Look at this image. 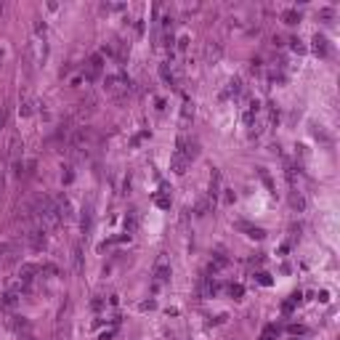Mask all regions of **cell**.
I'll return each instance as SVG.
<instances>
[{
    "label": "cell",
    "mask_w": 340,
    "mask_h": 340,
    "mask_svg": "<svg viewBox=\"0 0 340 340\" xmlns=\"http://www.w3.org/2000/svg\"><path fill=\"white\" fill-rule=\"evenodd\" d=\"M104 88H106V93H109V96L122 98V96L130 93V77L125 72H112V75L104 77Z\"/></svg>",
    "instance_id": "6da1fadb"
},
{
    "label": "cell",
    "mask_w": 340,
    "mask_h": 340,
    "mask_svg": "<svg viewBox=\"0 0 340 340\" xmlns=\"http://www.w3.org/2000/svg\"><path fill=\"white\" fill-rule=\"evenodd\" d=\"M160 75H162V80H165L170 88H178V85H181V64H175V61H165V64H160Z\"/></svg>",
    "instance_id": "7a4b0ae2"
},
{
    "label": "cell",
    "mask_w": 340,
    "mask_h": 340,
    "mask_svg": "<svg viewBox=\"0 0 340 340\" xmlns=\"http://www.w3.org/2000/svg\"><path fill=\"white\" fill-rule=\"evenodd\" d=\"M24 239H27V245L32 247V250H43V247H45V229L43 226L27 229L24 231Z\"/></svg>",
    "instance_id": "3957f363"
},
{
    "label": "cell",
    "mask_w": 340,
    "mask_h": 340,
    "mask_svg": "<svg viewBox=\"0 0 340 340\" xmlns=\"http://www.w3.org/2000/svg\"><path fill=\"white\" fill-rule=\"evenodd\" d=\"M45 53H48V48H45V40H43V37H35V40L29 43V59H32L35 67L45 61Z\"/></svg>",
    "instance_id": "277c9868"
},
{
    "label": "cell",
    "mask_w": 340,
    "mask_h": 340,
    "mask_svg": "<svg viewBox=\"0 0 340 340\" xmlns=\"http://www.w3.org/2000/svg\"><path fill=\"white\" fill-rule=\"evenodd\" d=\"M154 287H162L168 279H170V263H168V258H160L157 260V266H154Z\"/></svg>",
    "instance_id": "5b68a950"
},
{
    "label": "cell",
    "mask_w": 340,
    "mask_h": 340,
    "mask_svg": "<svg viewBox=\"0 0 340 340\" xmlns=\"http://www.w3.org/2000/svg\"><path fill=\"white\" fill-rule=\"evenodd\" d=\"M202 59H205V64H215V61L221 59V43H205V51H202Z\"/></svg>",
    "instance_id": "8992f818"
},
{
    "label": "cell",
    "mask_w": 340,
    "mask_h": 340,
    "mask_svg": "<svg viewBox=\"0 0 340 340\" xmlns=\"http://www.w3.org/2000/svg\"><path fill=\"white\" fill-rule=\"evenodd\" d=\"M8 327L13 332H19V335H29V322L24 319V316H11L8 319Z\"/></svg>",
    "instance_id": "52a82bcc"
},
{
    "label": "cell",
    "mask_w": 340,
    "mask_h": 340,
    "mask_svg": "<svg viewBox=\"0 0 340 340\" xmlns=\"http://www.w3.org/2000/svg\"><path fill=\"white\" fill-rule=\"evenodd\" d=\"M191 117H194V104L189 101V98H183V106H181V128L186 130V125L191 122Z\"/></svg>",
    "instance_id": "ba28073f"
},
{
    "label": "cell",
    "mask_w": 340,
    "mask_h": 340,
    "mask_svg": "<svg viewBox=\"0 0 340 340\" xmlns=\"http://www.w3.org/2000/svg\"><path fill=\"white\" fill-rule=\"evenodd\" d=\"M101 67H104L101 56H93V59L88 61V72H85V77H88V80H93L96 75H101Z\"/></svg>",
    "instance_id": "9c48e42d"
},
{
    "label": "cell",
    "mask_w": 340,
    "mask_h": 340,
    "mask_svg": "<svg viewBox=\"0 0 340 340\" xmlns=\"http://www.w3.org/2000/svg\"><path fill=\"white\" fill-rule=\"evenodd\" d=\"M314 51L319 53V56H330V43H327V37H324V35L314 37Z\"/></svg>",
    "instance_id": "30bf717a"
},
{
    "label": "cell",
    "mask_w": 340,
    "mask_h": 340,
    "mask_svg": "<svg viewBox=\"0 0 340 340\" xmlns=\"http://www.w3.org/2000/svg\"><path fill=\"white\" fill-rule=\"evenodd\" d=\"M290 205L295 207V210H306V199H303V191H300V189L290 191Z\"/></svg>",
    "instance_id": "8fae6325"
},
{
    "label": "cell",
    "mask_w": 340,
    "mask_h": 340,
    "mask_svg": "<svg viewBox=\"0 0 340 340\" xmlns=\"http://www.w3.org/2000/svg\"><path fill=\"white\" fill-rule=\"evenodd\" d=\"M0 306H3V308H16L19 306V295H16V292H3V295H0Z\"/></svg>",
    "instance_id": "7c38bea8"
},
{
    "label": "cell",
    "mask_w": 340,
    "mask_h": 340,
    "mask_svg": "<svg viewBox=\"0 0 340 340\" xmlns=\"http://www.w3.org/2000/svg\"><path fill=\"white\" fill-rule=\"evenodd\" d=\"M11 258H13V245L3 242V245H0V263H8Z\"/></svg>",
    "instance_id": "4fadbf2b"
},
{
    "label": "cell",
    "mask_w": 340,
    "mask_h": 340,
    "mask_svg": "<svg viewBox=\"0 0 340 340\" xmlns=\"http://www.w3.org/2000/svg\"><path fill=\"white\" fill-rule=\"evenodd\" d=\"M19 112H21V117H29V114L35 112V101L29 96H24L21 98V106H19Z\"/></svg>",
    "instance_id": "5bb4252c"
},
{
    "label": "cell",
    "mask_w": 340,
    "mask_h": 340,
    "mask_svg": "<svg viewBox=\"0 0 340 340\" xmlns=\"http://www.w3.org/2000/svg\"><path fill=\"white\" fill-rule=\"evenodd\" d=\"M239 229H245L247 231V237H253V239H263V229H258V226H247V223H239Z\"/></svg>",
    "instance_id": "9a60e30c"
},
{
    "label": "cell",
    "mask_w": 340,
    "mask_h": 340,
    "mask_svg": "<svg viewBox=\"0 0 340 340\" xmlns=\"http://www.w3.org/2000/svg\"><path fill=\"white\" fill-rule=\"evenodd\" d=\"M80 226H83V234L88 237V234H90V226H93V215H90V210H85V213H83Z\"/></svg>",
    "instance_id": "2e32d148"
},
{
    "label": "cell",
    "mask_w": 340,
    "mask_h": 340,
    "mask_svg": "<svg viewBox=\"0 0 340 340\" xmlns=\"http://www.w3.org/2000/svg\"><path fill=\"white\" fill-rule=\"evenodd\" d=\"M136 226H138V215H136V210H130V213H128V218H125V229H128V234H130V231H136Z\"/></svg>",
    "instance_id": "e0dca14e"
},
{
    "label": "cell",
    "mask_w": 340,
    "mask_h": 340,
    "mask_svg": "<svg viewBox=\"0 0 340 340\" xmlns=\"http://www.w3.org/2000/svg\"><path fill=\"white\" fill-rule=\"evenodd\" d=\"M282 19L287 21V24H298V21H300V13H298V11H284Z\"/></svg>",
    "instance_id": "ac0fdd59"
},
{
    "label": "cell",
    "mask_w": 340,
    "mask_h": 340,
    "mask_svg": "<svg viewBox=\"0 0 340 340\" xmlns=\"http://www.w3.org/2000/svg\"><path fill=\"white\" fill-rule=\"evenodd\" d=\"M75 268H77V271H83V250H80V245L75 247Z\"/></svg>",
    "instance_id": "d6986e66"
},
{
    "label": "cell",
    "mask_w": 340,
    "mask_h": 340,
    "mask_svg": "<svg viewBox=\"0 0 340 340\" xmlns=\"http://www.w3.org/2000/svg\"><path fill=\"white\" fill-rule=\"evenodd\" d=\"M154 202H157L160 207H170V199H168V197H162V194H157V197H154Z\"/></svg>",
    "instance_id": "ffe728a7"
},
{
    "label": "cell",
    "mask_w": 340,
    "mask_h": 340,
    "mask_svg": "<svg viewBox=\"0 0 340 340\" xmlns=\"http://www.w3.org/2000/svg\"><path fill=\"white\" fill-rule=\"evenodd\" d=\"M186 45H189V37H186V35H181V37H178V51L183 53V51H186Z\"/></svg>",
    "instance_id": "44dd1931"
},
{
    "label": "cell",
    "mask_w": 340,
    "mask_h": 340,
    "mask_svg": "<svg viewBox=\"0 0 340 340\" xmlns=\"http://www.w3.org/2000/svg\"><path fill=\"white\" fill-rule=\"evenodd\" d=\"M258 279H260V284H271V279H268V274H258Z\"/></svg>",
    "instance_id": "7402d4cb"
},
{
    "label": "cell",
    "mask_w": 340,
    "mask_h": 340,
    "mask_svg": "<svg viewBox=\"0 0 340 340\" xmlns=\"http://www.w3.org/2000/svg\"><path fill=\"white\" fill-rule=\"evenodd\" d=\"M19 340H35L32 335H19Z\"/></svg>",
    "instance_id": "603a6c76"
},
{
    "label": "cell",
    "mask_w": 340,
    "mask_h": 340,
    "mask_svg": "<svg viewBox=\"0 0 340 340\" xmlns=\"http://www.w3.org/2000/svg\"><path fill=\"white\" fill-rule=\"evenodd\" d=\"M0 13H3V0H0Z\"/></svg>",
    "instance_id": "cb8c5ba5"
},
{
    "label": "cell",
    "mask_w": 340,
    "mask_h": 340,
    "mask_svg": "<svg viewBox=\"0 0 340 340\" xmlns=\"http://www.w3.org/2000/svg\"><path fill=\"white\" fill-rule=\"evenodd\" d=\"M0 59H3V51H0Z\"/></svg>",
    "instance_id": "d4e9b609"
},
{
    "label": "cell",
    "mask_w": 340,
    "mask_h": 340,
    "mask_svg": "<svg viewBox=\"0 0 340 340\" xmlns=\"http://www.w3.org/2000/svg\"><path fill=\"white\" fill-rule=\"evenodd\" d=\"M0 122H3V117H0Z\"/></svg>",
    "instance_id": "484cf974"
}]
</instances>
